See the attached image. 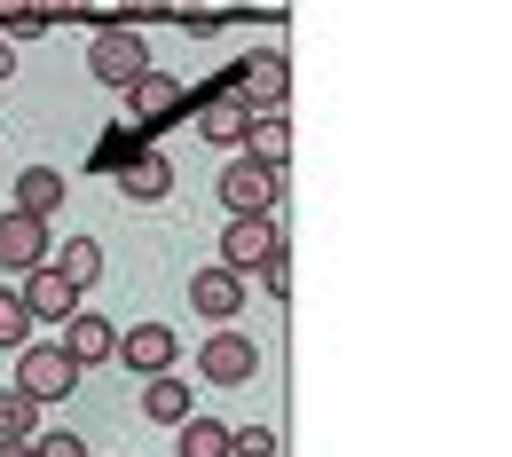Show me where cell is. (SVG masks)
Returning a JSON list of instances; mask_svg holds the SVG:
<instances>
[{
    "instance_id": "cell-20",
    "label": "cell",
    "mask_w": 512,
    "mask_h": 457,
    "mask_svg": "<svg viewBox=\"0 0 512 457\" xmlns=\"http://www.w3.org/2000/svg\"><path fill=\"white\" fill-rule=\"evenodd\" d=\"M56 268H64L71 284H79V292H87V284H95V276H103V245H95V237H71L64 253H56Z\"/></svg>"
},
{
    "instance_id": "cell-3",
    "label": "cell",
    "mask_w": 512,
    "mask_h": 457,
    "mask_svg": "<svg viewBox=\"0 0 512 457\" xmlns=\"http://www.w3.org/2000/svg\"><path fill=\"white\" fill-rule=\"evenodd\" d=\"M268 253H284V229H276V213H229V229H221V268L253 276Z\"/></svg>"
},
{
    "instance_id": "cell-9",
    "label": "cell",
    "mask_w": 512,
    "mask_h": 457,
    "mask_svg": "<svg viewBox=\"0 0 512 457\" xmlns=\"http://www.w3.org/2000/svg\"><path fill=\"white\" fill-rule=\"evenodd\" d=\"M253 103H245V95H229V87H213V95H205V111H197V134H205V142H213V150H245V134H253Z\"/></svg>"
},
{
    "instance_id": "cell-8",
    "label": "cell",
    "mask_w": 512,
    "mask_h": 457,
    "mask_svg": "<svg viewBox=\"0 0 512 457\" xmlns=\"http://www.w3.org/2000/svg\"><path fill=\"white\" fill-rule=\"evenodd\" d=\"M24 308H32V324H64L71 308H79V284L56 268V253L40 268H24Z\"/></svg>"
},
{
    "instance_id": "cell-25",
    "label": "cell",
    "mask_w": 512,
    "mask_h": 457,
    "mask_svg": "<svg viewBox=\"0 0 512 457\" xmlns=\"http://www.w3.org/2000/svg\"><path fill=\"white\" fill-rule=\"evenodd\" d=\"M32 450H40V457H87V442H79V434H64V426H56V434H32Z\"/></svg>"
},
{
    "instance_id": "cell-4",
    "label": "cell",
    "mask_w": 512,
    "mask_h": 457,
    "mask_svg": "<svg viewBox=\"0 0 512 457\" xmlns=\"http://www.w3.org/2000/svg\"><path fill=\"white\" fill-rule=\"evenodd\" d=\"M79 363L64 355V339L56 347H16V387L24 394H40V402H64V394H79Z\"/></svg>"
},
{
    "instance_id": "cell-18",
    "label": "cell",
    "mask_w": 512,
    "mask_h": 457,
    "mask_svg": "<svg viewBox=\"0 0 512 457\" xmlns=\"http://www.w3.org/2000/svg\"><path fill=\"white\" fill-rule=\"evenodd\" d=\"M0 434H8V442H32V434H40V394L0 387Z\"/></svg>"
},
{
    "instance_id": "cell-26",
    "label": "cell",
    "mask_w": 512,
    "mask_h": 457,
    "mask_svg": "<svg viewBox=\"0 0 512 457\" xmlns=\"http://www.w3.org/2000/svg\"><path fill=\"white\" fill-rule=\"evenodd\" d=\"M127 24H158V16H182V0H119Z\"/></svg>"
},
{
    "instance_id": "cell-27",
    "label": "cell",
    "mask_w": 512,
    "mask_h": 457,
    "mask_svg": "<svg viewBox=\"0 0 512 457\" xmlns=\"http://www.w3.org/2000/svg\"><path fill=\"white\" fill-rule=\"evenodd\" d=\"M260 284H268V292H276V300H284V292H292V268H284V253H268V261L253 268Z\"/></svg>"
},
{
    "instance_id": "cell-17",
    "label": "cell",
    "mask_w": 512,
    "mask_h": 457,
    "mask_svg": "<svg viewBox=\"0 0 512 457\" xmlns=\"http://www.w3.org/2000/svg\"><path fill=\"white\" fill-rule=\"evenodd\" d=\"M245 150H253L260 166H276V174H284V158H292V127H284V111H260L253 134H245Z\"/></svg>"
},
{
    "instance_id": "cell-5",
    "label": "cell",
    "mask_w": 512,
    "mask_h": 457,
    "mask_svg": "<svg viewBox=\"0 0 512 457\" xmlns=\"http://www.w3.org/2000/svg\"><path fill=\"white\" fill-rule=\"evenodd\" d=\"M276 190H284V174L260 166L253 150H237V158L221 166V205H229V213H276Z\"/></svg>"
},
{
    "instance_id": "cell-10",
    "label": "cell",
    "mask_w": 512,
    "mask_h": 457,
    "mask_svg": "<svg viewBox=\"0 0 512 457\" xmlns=\"http://www.w3.org/2000/svg\"><path fill=\"white\" fill-rule=\"evenodd\" d=\"M174 355H182L174 324H134V331H119V363H127V371H142V379L174 371Z\"/></svg>"
},
{
    "instance_id": "cell-7",
    "label": "cell",
    "mask_w": 512,
    "mask_h": 457,
    "mask_svg": "<svg viewBox=\"0 0 512 457\" xmlns=\"http://www.w3.org/2000/svg\"><path fill=\"white\" fill-rule=\"evenodd\" d=\"M190 308L197 316H205V324H237V316H245V276H237V268H197L190 276Z\"/></svg>"
},
{
    "instance_id": "cell-21",
    "label": "cell",
    "mask_w": 512,
    "mask_h": 457,
    "mask_svg": "<svg viewBox=\"0 0 512 457\" xmlns=\"http://www.w3.org/2000/svg\"><path fill=\"white\" fill-rule=\"evenodd\" d=\"M16 347H32V308H24V292H0V355H16Z\"/></svg>"
},
{
    "instance_id": "cell-29",
    "label": "cell",
    "mask_w": 512,
    "mask_h": 457,
    "mask_svg": "<svg viewBox=\"0 0 512 457\" xmlns=\"http://www.w3.org/2000/svg\"><path fill=\"white\" fill-rule=\"evenodd\" d=\"M8 71H16V40L0 32V79H8Z\"/></svg>"
},
{
    "instance_id": "cell-11",
    "label": "cell",
    "mask_w": 512,
    "mask_h": 457,
    "mask_svg": "<svg viewBox=\"0 0 512 457\" xmlns=\"http://www.w3.org/2000/svg\"><path fill=\"white\" fill-rule=\"evenodd\" d=\"M64 355L79 363V371L111 363V355H119V324H111V316H87V308H71V316H64Z\"/></svg>"
},
{
    "instance_id": "cell-2",
    "label": "cell",
    "mask_w": 512,
    "mask_h": 457,
    "mask_svg": "<svg viewBox=\"0 0 512 457\" xmlns=\"http://www.w3.org/2000/svg\"><path fill=\"white\" fill-rule=\"evenodd\" d=\"M87 71H95L103 87H134V79L150 71V48H142V32H134V24H103V32L87 40Z\"/></svg>"
},
{
    "instance_id": "cell-19",
    "label": "cell",
    "mask_w": 512,
    "mask_h": 457,
    "mask_svg": "<svg viewBox=\"0 0 512 457\" xmlns=\"http://www.w3.org/2000/svg\"><path fill=\"white\" fill-rule=\"evenodd\" d=\"M182 457H229V426L221 418H182Z\"/></svg>"
},
{
    "instance_id": "cell-15",
    "label": "cell",
    "mask_w": 512,
    "mask_h": 457,
    "mask_svg": "<svg viewBox=\"0 0 512 457\" xmlns=\"http://www.w3.org/2000/svg\"><path fill=\"white\" fill-rule=\"evenodd\" d=\"M142 418H158V426H182V418H197V394L182 387V371L142 379Z\"/></svg>"
},
{
    "instance_id": "cell-24",
    "label": "cell",
    "mask_w": 512,
    "mask_h": 457,
    "mask_svg": "<svg viewBox=\"0 0 512 457\" xmlns=\"http://www.w3.org/2000/svg\"><path fill=\"white\" fill-rule=\"evenodd\" d=\"M229 457H276V434L268 426H229Z\"/></svg>"
},
{
    "instance_id": "cell-22",
    "label": "cell",
    "mask_w": 512,
    "mask_h": 457,
    "mask_svg": "<svg viewBox=\"0 0 512 457\" xmlns=\"http://www.w3.org/2000/svg\"><path fill=\"white\" fill-rule=\"evenodd\" d=\"M0 32L8 40H32V32H48V8L40 0H0Z\"/></svg>"
},
{
    "instance_id": "cell-12",
    "label": "cell",
    "mask_w": 512,
    "mask_h": 457,
    "mask_svg": "<svg viewBox=\"0 0 512 457\" xmlns=\"http://www.w3.org/2000/svg\"><path fill=\"white\" fill-rule=\"evenodd\" d=\"M40 261H48V221H32V213L8 205V213H0V268L24 276V268H40Z\"/></svg>"
},
{
    "instance_id": "cell-14",
    "label": "cell",
    "mask_w": 512,
    "mask_h": 457,
    "mask_svg": "<svg viewBox=\"0 0 512 457\" xmlns=\"http://www.w3.org/2000/svg\"><path fill=\"white\" fill-rule=\"evenodd\" d=\"M119 174V197H142V205H158V197H174V158H158L150 142L134 150L127 166H111Z\"/></svg>"
},
{
    "instance_id": "cell-13",
    "label": "cell",
    "mask_w": 512,
    "mask_h": 457,
    "mask_svg": "<svg viewBox=\"0 0 512 457\" xmlns=\"http://www.w3.org/2000/svg\"><path fill=\"white\" fill-rule=\"evenodd\" d=\"M127 103H134V119H142V127H166V119H182V103H190V95H182V79H174V71H142V79L127 87Z\"/></svg>"
},
{
    "instance_id": "cell-23",
    "label": "cell",
    "mask_w": 512,
    "mask_h": 457,
    "mask_svg": "<svg viewBox=\"0 0 512 457\" xmlns=\"http://www.w3.org/2000/svg\"><path fill=\"white\" fill-rule=\"evenodd\" d=\"M134 150H142V127H127V134L111 127V134H103V142H95V166H103V174H111V166H127Z\"/></svg>"
},
{
    "instance_id": "cell-31",
    "label": "cell",
    "mask_w": 512,
    "mask_h": 457,
    "mask_svg": "<svg viewBox=\"0 0 512 457\" xmlns=\"http://www.w3.org/2000/svg\"><path fill=\"white\" fill-rule=\"evenodd\" d=\"M182 8H197V0H182Z\"/></svg>"
},
{
    "instance_id": "cell-1",
    "label": "cell",
    "mask_w": 512,
    "mask_h": 457,
    "mask_svg": "<svg viewBox=\"0 0 512 457\" xmlns=\"http://www.w3.org/2000/svg\"><path fill=\"white\" fill-rule=\"evenodd\" d=\"M221 87H229V95H245L253 111H284V103H292V64H284L276 48H260V56H245V64L221 71Z\"/></svg>"
},
{
    "instance_id": "cell-30",
    "label": "cell",
    "mask_w": 512,
    "mask_h": 457,
    "mask_svg": "<svg viewBox=\"0 0 512 457\" xmlns=\"http://www.w3.org/2000/svg\"><path fill=\"white\" fill-rule=\"evenodd\" d=\"M0 457H40V450H32V442H8V434H0Z\"/></svg>"
},
{
    "instance_id": "cell-6",
    "label": "cell",
    "mask_w": 512,
    "mask_h": 457,
    "mask_svg": "<svg viewBox=\"0 0 512 457\" xmlns=\"http://www.w3.org/2000/svg\"><path fill=\"white\" fill-rule=\"evenodd\" d=\"M197 371H205L213 387H253V371H260V347L245 339V331H213V339L197 347Z\"/></svg>"
},
{
    "instance_id": "cell-16",
    "label": "cell",
    "mask_w": 512,
    "mask_h": 457,
    "mask_svg": "<svg viewBox=\"0 0 512 457\" xmlns=\"http://www.w3.org/2000/svg\"><path fill=\"white\" fill-rule=\"evenodd\" d=\"M56 205H64V174H56V166H24V174H16V213L56 221Z\"/></svg>"
},
{
    "instance_id": "cell-28",
    "label": "cell",
    "mask_w": 512,
    "mask_h": 457,
    "mask_svg": "<svg viewBox=\"0 0 512 457\" xmlns=\"http://www.w3.org/2000/svg\"><path fill=\"white\" fill-rule=\"evenodd\" d=\"M40 8H48V24H64V16H87L95 0H40Z\"/></svg>"
}]
</instances>
